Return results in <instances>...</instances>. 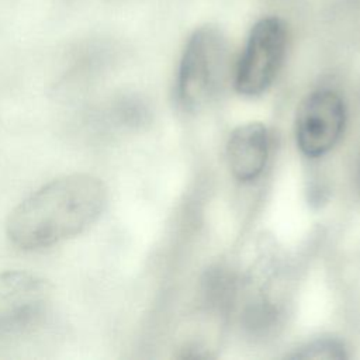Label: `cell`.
<instances>
[{
	"instance_id": "cell-1",
	"label": "cell",
	"mask_w": 360,
	"mask_h": 360,
	"mask_svg": "<svg viewBox=\"0 0 360 360\" xmlns=\"http://www.w3.org/2000/svg\"><path fill=\"white\" fill-rule=\"evenodd\" d=\"M107 205L104 183L86 173L58 177L22 200L8 215L6 232L22 250L73 238L93 225Z\"/></svg>"
},
{
	"instance_id": "cell-2",
	"label": "cell",
	"mask_w": 360,
	"mask_h": 360,
	"mask_svg": "<svg viewBox=\"0 0 360 360\" xmlns=\"http://www.w3.org/2000/svg\"><path fill=\"white\" fill-rule=\"evenodd\" d=\"M231 70L229 45L212 25L197 28L188 38L177 75V100L184 110L198 111L224 90Z\"/></svg>"
},
{
	"instance_id": "cell-3",
	"label": "cell",
	"mask_w": 360,
	"mask_h": 360,
	"mask_svg": "<svg viewBox=\"0 0 360 360\" xmlns=\"http://www.w3.org/2000/svg\"><path fill=\"white\" fill-rule=\"evenodd\" d=\"M52 287L20 270L0 273V350L17 349L42 332L49 321Z\"/></svg>"
},
{
	"instance_id": "cell-4",
	"label": "cell",
	"mask_w": 360,
	"mask_h": 360,
	"mask_svg": "<svg viewBox=\"0 0 360 360\" xmlns=\"http://www.w3.org/2000/svg\"><path fill=\"white\" fill-rule=\"evenodd\" d=\"M287 30L277 17H264L250 30L245 49L236 63L233 84L243 96L266 91L284 60Z\"/></svg>"
},
{
	"instance_id": "cell-5",
	"label": "cell",
	"mask_w": 360,
	"mask_h": 360,
	"mask_svg": "<svg viewBox=\"0 0 360 360\" xmlns=\"http://www.w3.org/2000/svg\"><path fill=\"white\" fill-rule=\"evenodd\" d=\"M346 124V108L332 90H316L301 103L295 120V139L308 158L328 153L340 139Z\"/></svg>"
},
{
	"instance_id": "cell-6",
	"label": "cell",
	"mask_w": 360,
	"mask_h": 360,
	"mask_svg": "<svg viewBox=\"0 0 360 360\" xmlns=\"http://www.w3.org/2000/svg\"><path fill=\"white\" fill-rule=\"evenodd\" d=\"M226 158L233 177L242 183L256 180L269 158V134L263 124L250 122L235 128L226 143Z\"/></svg>"
},
{
	"instance_id": "cell-7",
	"label": "cell",
	"mask_w": 360,
	"mask_h": 360,
	"mask_svg": "<svg viewBox=\"0 0 360 360\" xmlns=\"http://www.w3.org/2000/svg\"><path fill=\"white\" fill-rule=\"evenodd\" d=\"M290 359H347L346 346L335 338H321L295 349Z\"/></svg>"
},
{
	"instance_id": "cell-8",
	"label": "cell",
	"mask_w": 360,
	"mask_h": 360,
	"mask_svg": "<svg viewBox=\"0 0 360 360\" xmlns=\"http://www.w3.org/2000/svg\"><path fill=\"white\" fill-rule=\"evenodd\" d=\"M111 115L125 125H135L142 121L143 108L132 97H120L111 105Z\"/></svg>"
},
{
	"instance_id": "cell-9",
	"label": "cell",
	"mask_w": 360,
	"mask_h": 360,
	"mask_svg": "<svg viewBox=\"0 0 360 360\" xmlns=\"http://www.w3.org/2000/svg\"><path fill=\"white\" fill-rule=\"evenodd\" d=\"M66 3H69V4H80V6H93V4H96V3H104V1H110V0H65Z\"/></svg>"
},
{
	"instance_id": "cell-10",
	"label": "cell",
	"mask_w": 360,
	"mask_h": 360,
	"mask_svg": "<svg viewBox=\"0 0 360 360\" xmlns=\"http://www.w3.org/2000/svg\"><path fill=\"white\" fill-rule=\"evenodd\" d=\"M357 190H359V194H360V152H359V162H357Z\"/></svg>"
}]
</instances>
